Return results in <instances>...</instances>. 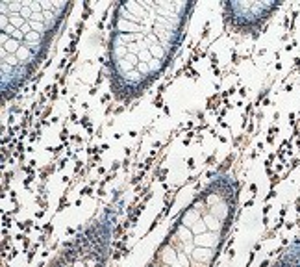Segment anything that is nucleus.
Here are the masks:
<instances>
[{
    "label": "nucleus",
    "instance_id": "2",
    "mask_svg": "<svg viewBox=\"0 0 300 267\" xmlns=\"http://www.w3.org/2000/svg\"><path fill=\"white\" fill-rule=\"evenodd\" d=\"M76 267H83V265H82V264H76Z\"/></svg>",
    "mask_w": 300,
    "mask_h": 267
},
{
    "label": "nucleus",
    "instance_id": "1",
    "mask_svg": "<svg viewBox=\"0 0 300 267\" xmlns=\"http://www.w3.org/2000/svg\"><path fill=\"white\" fill-rule=\"evenodd\" d=\"M208 254H209L208 251H200V249H198V251L195 252V258H196V260H206V258H208Z\"/></svg>",
    "mask_w": 300,
    "mask_h": 267
}]
</instances>
